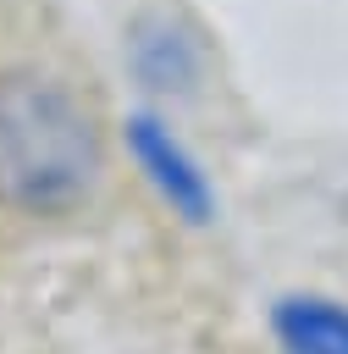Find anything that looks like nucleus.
<instances>
[{
  "mask_svg": "<svg viewBox=\"0 0 348 354\" xmlns=\"http://www.w3.org/2000/svg\"><path fill=\"white\" fill-rule=\"evenodd\" d=\"M127 72L149 88V94H171V100H188L204 77V44L199 33L171 17V11H138L127 22Z\"/></svg>",
  "mask_w": 348,
  "mask_h": 354,
  "instance_id": "nucleus-3",
  "label": "nucleus"
},
{
  "mask_svg": "<svg viewBox=\"0 0 348 354\" xmlns=\"http://www.w3.org/2000/svg\"><path fill=\"white\" fill-rule=\"evenodd\" d=\"M105 144L88 105L39 66L0 72V205L61 216L94 194Z\"/></svg>",
  "mask_w": 348,
  "mask_h": 354,
  "instance_id": "nucleus-1",
  "label": "nucleus"
},
{
  "mask_svg": "<svg viewBox=\"0 0 348 354\" xmlns=\"http://www.w3.org/2000/svg\"><path fill=\"white\" fill-rule=\"evenodd\" d=\"M271 326L287 354H348V304L326 293H287Z\"/></svg>",
  "mask_w": 348,
  "mask_h": 354,
  "instance_id": "nucleus-4",
  "label": "nucleus"
},
{
  "mask_svg": "<svg viewBox=\"0 0 348 354\" xmlns=\"http://www.w3.org/2000/svg\"><path fill=\"white\" fill-rule=\"evenodd\" d=\"M127 133V149L138 160V171L149 177V188L182 216V221H210L215 216V188L204 177V166L193 160V149L155 116V111H133L122 122Z\"/></svg>",
  "mask_w": 348,
  "mask_h": 354,
  "instance_id": "nucleus-2",
  "label": "nucleus"
}]
</instances>
